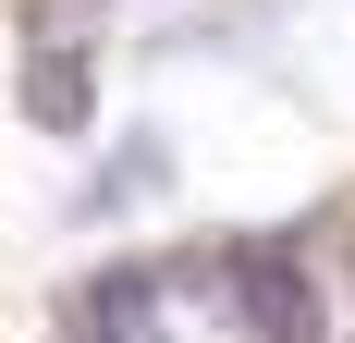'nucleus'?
Wrapping results in <instances>:
<instances>
[{
	"label": "nucleus",
	"mask_w": 355,
	"mask_h": 343,
	"mask_svg": "<svg viewBox=\"0 0 355 343\" xmlns=\"http://www.w3.org/2000/svg\"><path fill=\"white\" fill-rule=\"evenodd\" d=\"M86 110H98V86H86V62H73V49H37V62H25V123H49V135H73Z\"/></svg>",
	"instance_id": "f257e3e1"
}]
</instances>
